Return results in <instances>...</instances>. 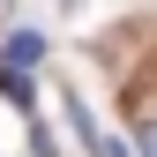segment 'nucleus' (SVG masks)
Segmentation results:
<instances>
[{
	"instance_id": "2",
	"label": "nucleus",
	"mask_w": 157,
	"mask_h": 157,
	"mask_svg": "<svg viewBox=\"0 0 157 157\" xmlns=\"http://www.w3.org/2000/svg\"><path fill=\"white\" fill-rule=\"evenodd\" d=\"M37 52H45V37H37V30H15V37H8V67H30Z\"/></svg>"
},
{
	"instance_id": "4",
	"label": "nucleus",
	"mask_w": 157,
	"mask_h": 157,
	"mask_svg": "<svg viewBox=\"0 0 157 157\" xmlns=\"http://www.w3.org/2000/svg\"><path fill=\"white\" fill-rule=\"evenodd\" d=\"M135 157H157V120H142V135H135Z\"/></svg>"
},
{
	"instance_id": "3",
	"label": "nucleus",
	"mask_w": 157,
	"mask_h": 157,
	"mask_svg": "<svg viewBox=\"0 0 157 157\" xmlns=\"http://www.w3.org/2000/svg\"><path fill=\"white\" fill-rule=\"evenodd\" d=\"M67 127H75V135H82V142H97V120H90V112H82V105H75V97H67Z\"/></svg>"
},
{
	"instance_id": "1",
	"label": "nucleus",
	"mask_w": 157,
	"mask_h": 157,
	"mask_svg": "<svg viewBox=\"0 0 157 157\" xmlns=\"http://www.w3.org/2000/svg\"><path fill=\"white\" fill-rule=\"evenodd\" d=\"M0 97H8L15 112H30V97H37V90H30V75H23V67H8V60H0Z\"/></svg>"
}]
</instances>
